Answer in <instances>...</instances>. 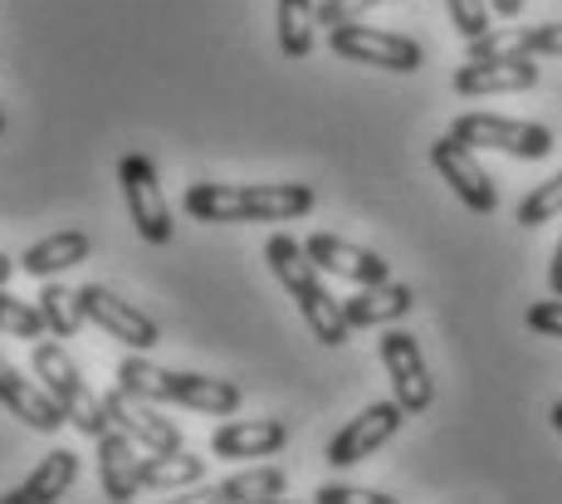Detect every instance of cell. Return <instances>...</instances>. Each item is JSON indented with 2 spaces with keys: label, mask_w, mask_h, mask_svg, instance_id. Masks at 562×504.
Segmentation results:
<instances>
[{
  "label": "cell",
  "mask_w": 562,
  "mask_h": 504,
  "mask_svg": "<svg viewBox=\"0 0 562 504\" xmlns=\"http://www.w3.org/2000/svg\"><path fill=\"white\" fill-rule=\"evenodd\" d=\"M191 221L240 225V221H299L313 211V187L304 181H196L181 197Z\"/></svg>",
  "instance_id": "obj_1"
},
{
  "label": "cell",
  "mask_w": 562,
  "mask_h": 504,
  "mask_svg": "<svg viewBox=\"0 0 562 504\" xmlns=\"http://www.w3.org/2000/svg\"><path fill=\"white\" fill-rule=\"evenodd\" d=\"M265 260H269V270H274V280L294 294V304H299V314H304L308 334L318 338L323 348H342V343L352 338V324H348V314H342L338 299L323 289L313 255L294 240V235H269Z\"/></svg>",
  "instance_id": "obj_2"
},
{
  "label": "cell",
  "mask_w": 562,
  "mask_h": 504,
  "mask_svg": "<svg viewBox=\"0 0 562 504\" xmlns=\"http://www.w3.org/2000/svg\"><path fill=\"white\" fill-rule=\"evenodd\" d=\"M30 368H35V378H40V388H45L54 402L64 406V416H69L74 426H79L83 436H99L108 432V406H103V396L89 388V382L79 378V368H74V358L59 348V343H35V352H30Z\"/></svg>",
  "instance_id": "obj_3"
},
{
  "label": "cell",
  "mask_w": 562,
  "mask_h": 504,
  "mask_svg": "<svg viewBox=\"0 0 562 504\" xmlns=\"http://www.w3.org/2000/svg\"><path fill=\"white\" fill-rule=\"evenodd\" d=\"M450 133L460 143H470L474 153L490 147V153H509L524 157V163H538V157L553 153V133L543 123H524V117H499V113H464L450 123Z\"/></svg>",
  "instance_id": "obj_4"
},
{
  "label": "cell",
  "mask_w": 562,
  "mask_h": 504,
  "mask_svg": "<svg viewBox=\"0 0 562 504\" xmlns=\"http://www.w3.org/2000/svg\"><path fill=\"white\" fill-rule=\"evenodd\" d=\"M328 49L348 64H376V69H396V74H416L426 64V49L411 35H396V30H372V25H338L328 30Z\"/></svg>",
  "instance_id": "obj_5"
},
{
  "label": "cell",
  "mask_w": 562,
  "mask_h": 504,
  "mask_svg": "<svg viewBox=\"0 0 562 504\" xmlns=\"http://www.w3.org/2000/svg\"><path fill=\"white\" fill-rule=\"evenodd\" d=\"M117 181H123V197H127V211H133L137 235H143L147 245H167L171 235H177V225H171V206H167V197H161L153 157L127 153L123 163H117Z\"/></svg>",
  "instance_id": "obj_6"
},
{
  "label": "cell",
  "mask_w": 562,
  "mask_h": 504,
  "mask_svg": "<svg viewBox=\"0 0 562 504\" xmlns=\"http://www.w3.org/2000/svg\"><path fill=\"white\" fill-rule=\"evenodd\" d=\"M430 167H436L440 177L450 181V191H456V197L474 211V216H490V211L499 206L494 177L480 167L474 147H470V143H460L456 133H446V137H436V143H430Z\"/></svg>",
  "instance_id": "obj_7"
},
{
  "label": "cell",
  "mask_w": 562,
  "mask_h": 504,
  "mask_svg": "<svg viewBox=\"0 0 562 504\" xmlns=\"http://www.w3.org/2000/svg\"><path fill=\"white\" fill-rule=\"evenodd\" d=\"M406 422V406L402 402H372L367 412H358L338 436L328 441V466L342 470V466H358V460L376 456V446H386Z\"/></svg>",
  "instance_id": "obj_8"
},
{
  "label": "cell",
  "mask_w": 562,
  "mask_h": 504,
  "mask_svg": "<svg viewBox=\"0 0 562 504\" xmlns=\"http://www.w3.org/2000/svg\"><path fill=\"white\" fill-rule=\"evenodd\" d=\"M382 362H386V378H392L396 402L406 406V416L426 412L436 402V382H430V368L420 358V343L402 334V328H386L382 334Z\"/></svg>",
  "instance_id": "obj_9"
},
{
  "label": "cell",
  "mask_w": 562,
  "mask_h": 504,
  "mask_svg": "<svg viewBox=\"0 0 562 504\" xmlns=\"http://www.w3.org/2000/svg\"><path fill=\"white\" fill-rule=\"evenodd\" d=\"M79 299H83V314H89V324H99L108 338L127 343V348H137V352H147V348H157V343H161V334H157L153 318H147L137 304L117 299L113 289H103V284H83V289H79Z\"/></svg>",
  "instance_id": "obj_10"
},
{
  "label": "cell",
  "mask_w": 562,
  "mask_h": 504,
  "mask_svg": "<svg viewBox=\"0 0 562 504\" xmlns=\"http://www.w3.org/2000/svg\"><path fill=\"white\" fill-rule=\"evenodd\" d=\"M538 83L533 55H504V59H464L450 79L460 99H484V93H524Z\"/></svg>",
  "instance_id": "obj_11"
},
{
  "label": "cell",
  "mask_w": 562,
  "mask_h": 504,
  "mask_svg": "<svg viewBox=\"0 0 562 504\" xmlns=\"http://www.w3.org/2000/svg\"><path fill=\"white\" fill-rule=\"evenodd\" d=\"M304 250L313 255V265L328 275H338V280H352V284H382L392 280V270H386V260L376 250H362V245L352 240H338V235H308Z\"/></svg>",
  "instance_id": "obj_12"
},
{
  "label": "cell",
  "mask_w": 562,
  "mask_h": 504,
  "mask_svg": "<svg viewBox=\"0 0 562 504\" xmlns=\"http://www.w3.org/2000/svg\"><path fill=\"white\" fill-rule=\"evenodd\" d=\"M103 406H108V422L123 426L133 441H143V450H181V432L167 422V416L153 412V402H143V396L113 388L103 396Z\"/></svg>",
  "instance_id": "obj_13"
},
{
  "label": "cell",
  "mask_w": 562,
  "mask_h": 504,
  "mask_svg": "<svg viewBox=\"0 0 562 504\" xmlns=\"http://www.w3.org/2000/svg\"><path fill=\"white\" fill-rule=\"evenodd\" d=\"M99 480H103V495L117 504L137 500V490H143V456H137L133 436L123 426H108L99 436Z\"/></svg>",
  "instance_id": "obj_14"
},
{
  "label": "cell",
  "mask_w": 562,
  "mask_h": 504,
  "mask_svg": "<svg viewBox=\"0 0 562 504\" xmlns=\"http://www.w3.org/2000/svg\"><path fill=\"white\" fill-rule=\"evenodd\" d=\"M0 402H5L25 426H35V432H59V426L69 422V416H64V406L54 402L45 388H35L30 378H20L15 362H10L5 352H0Z\"/></svg>",
  "instance_id": "obj_15"
},
{
  "label": "cell",
  "mask_w": 562,
  "mask_h": 504,
  "mask_svg": "<svg viewBox=\"0 0 562 504\" xmlns=\"http://www.w3.org/2000/svg\"><path fill=\"white\" fill-rule=\"evenodd\" d=\"M289 441V426L274 416H259V422H225L211 432V450L221 460H250V456H274Z\"/></svg>",
  "instance_id": "obj_16"
},
{
  "label": "cell",
  "mask_w": 562,
  "mask_h": 504,
  "mask_svg": "<svg viewBox=\"0 0 562 504\" xmlns=\"http://www.w3.org/2000/svg\"><path fill=\"white\" fill-rule=\"evenodd\" d=\"M411 309H416V294H411L406 284H362V294L342 299V314H348L352 328H376V324H396V318H406Z\"/></svg>",
  "instance_id": "obj_17"
},
{
  "label": "cell",
  "mask_w": 562,
  "mask_h": 504,
  "mask_svg": "<svg viewBox=\"0 0 562 504\" xmlns=\"http://www.w3.org/2000/svg\"><path fill=\"white\" fill-rule=\"evenodd\" d=\"M74 475H79V456H74V450H49V456L35 466V475H25L15 490H10L5 504H54V500H64V490L74 485Z\"/></svg>",
  "instance_id": "obj_18"
},
{
  "label": "cell",
  "mask_w": 562,
  "mask_h": 504,
  "mask_svg": "<svg viewBox=\"0 0 562 504\" xmlns=\"http://www.w3.org/2000/svg\"><path fill=\"white\" fill-rule=\"evenodd\" d=\"M89 250H93V240L83 231H54L45 235V240H35L25 255H20V270L25 275H40V280H49V275H59V270H69V265H83L89 260Z\"/></svg>",
  "instance_id": "obj_19"
},
{
  "label": "cell",
  "mask_w": 562,
  "mask_h": 504,
  "mask_svg": "<svg viewBox=\"0 0 562 504\" xmlns=\"http://www.w3.org/2000/svg\"><path fill=\"white\" fill-rule=\"evenodd\" d=\"M171 402L191 406V412L231 416L240 412V388L225 378H201V372H171Z\"/></svg>",
  "instance_id": "obj_20"
},
{
  "label": "cell",
  "mask_w": 562,
  "mask_h": 504,
  "mask_svg": "<svg viewBox=\"0 0 562 504\" xmlns=\"http://www.w3.org/2000/svg\"><path fill=\"white\" fill-rule=\"evenodd\" d=\"M205 475V460L191 456L187 446L181 450H147L143 456V485L147 490H181V485H196Z\"/></svg>",
  "instance_id": "obj_21"
},
{
  "label": "cell",
  "mask_w": 562,
  "mask_h": 504,
  "mask_svg": "<svg viewBox=\"0 0 562 504\" xmlns=\"http://www.w3.org/2000/svg\"><path fill=\"white\" fill-rule=\"evenodd\" d=\"M284 470L279 466H255V470H240V475L221 480L215 490H205V500L215 504H250V500H279L284 495Z\"/></svg>",
  "instance_id": "obj_22"
},
{
  "label": "cell",
  "mask_w": 562,
  "mask_h": 504,
  "mask_svg": "<svg viewBox=\"0 0 562 504\" xmlns=\"http://www.w3.org/2000/svg\"><path fill=\"white\" fill-rule=\"evenodd\" d=\"M279 49L289 59H308L313 49V25H318V5L313 0H279Z\"/></svg>",
  "instance_id": "obj_23"
},
{
  "label": "cell",
  "mask_w": 562,
  "mask_h": 504,
  "mask_svg": "<svg viewBox=\"0 0 562 504\" xmlns=\"http://www.w3.org/2000/svg\"><path fill=\"white\" fill-rule=\"evenodd\" d=\"M40 314H45V328L54 338H74L83 324H89L79 289H64V284H49L45 294H40Z\"/></svg>",
  "instance_id": "obj_24"
},
{
  "label": "cell",
  "mask_w": 562,
  "mask_h": 504,
  "mask_svg": "<svg viewBox=\"0 0 562 504\" xmlns=\"http://www.w3.org/2000/svg\"><path fill=\"white\" fill-rule=\"evenodd\" d=\"M117 388L133 392V396H143V402H171V372L133 352V358L117 362Z\"/></svg>",
  "instance_id": "obj_25"
},
{
  "label": "cell",
  "mask_w": 562,
  "mask_h": 504,
  "mask_svg": "<svg viewBox=\"0 0 562 504\" xmlns=\"http://www.w3.org/2000/svg\"><path fill=\"white\" fill-rule=\"evenodd\" d=\"M558 216H562V171H558V177H548L543 187L528 191V197L518 201V211H514V221L528 225V231H533V225H543V221H558Z\"/></svg>",
  "instance_id": "obj_26"
},
{
  "label": "cell",
  "mask_w": 562,
  "mask_h": 504,
  "mask_svg": "<svg viewBox=\"0 0 562 504\" xmlns=\"http://www.w3.org/2000/svg\"><path fill=\"white\" fill-rule=\"evenodd\" d=\"M0 328H5L10 338H45V314H40V304H25V299L5 294L0 289Z\"/></svg>",
  "instance_id": "obj_27"
},
{
  "label": "cell",
  "mask_w": 562,
  "mask_h": 504,
  "mask_svg": "<svg viewBox=\"0 0 562 504\" xmlns=\"http://www.w3.org/2000/svg\"><path fill=\"white\" fill-rule=\"evenodd\" d=\"M446 10H450V20H456V30L464 40H480L484 30L494 25L490 0H446Z\"/></svg>",
  "instance_id": "obj_28"
},
{
  "label": "cell",
  "mask_w": 562,
  "mask_h": 504,
  "mask_svg": "<svg viewBox=\"0 0 562 504\" xmlns=\"http://www.w3.org/2000/svg\"><path fill=\"white\" fill-rule=\"evenodd\" d=\"M376 0H318V25L323 30H338V25H352L372 10Z\"/></svg>",
  "instance_id": "obj_29"
},
{
  "label": "cell",
  "mask_w": 562,
  "mask_h": 504,
  "mask_svg": "<svg viewBox=\"0 0 562 504\" xmlns=\"http://www.w3.org/2000/svg\"><path fill=\"white\" fill-rule=\"evenodd\" d=\"M318 504H396L392 495H382V490H358V485H318V495H313Z\"/></svg>",
  "instance_id": "obj_30"
},
{
  "label": "cell",
  "mask_w": 562,
  "mask_h": 504,
  "mask_svg": "<svg viewBox=\"0 0 562 504\" xmlns=\"http://www.w3.org/2000/svg\"><path fill=\"white\" fill-rule=\"evenodd\" d=\"M528 328L533 334H543V338H562V294H553V299H538L533 309H528Z\"/></svg>",
  "instance_id": "obj_31"
},
{
  "label": "cell",
  "mask_w": 562,
  "mask_h": 504,
  "mask_svg": "<svg viewBox=\"0 0 562 504\" xmlns=\"http://www.w3.org/2000/svg\"><path fill=\"white\" fill-rule=\"evenodd\" d=\"M548 289L562 294V240H558V250H553V265H548Z\"/></svg>",
  "instance_id": "obj_32"
},
{
  "label": "cell",
  "mask_w": 562,
  "mask_h": 504,
  "mask_svg": "<svg viewBox=\"0 0 562 504\" xmlns=\"http://www.w3.org/2000/svg\"><path fill=\"white\" fill-rule=\"evenodd\" d=\"M490 10L494 15H504V20H514L518 10H524V0H490Z\"/></svg>",
  "instance_id": "obj_33"
},
{
  "label": "cell",
  "mask_w": 562,
  "mask_h": 504,
  "mask_svg": "<svg viewBox=\"0 0 562 504\" xmlns=\"http://www.w3.org/2000/svg\"><path fill=\"white\" fill-rule=\"evenodd\" d=\"M10 275H15V260H10V255H5V250H0V284H5V280H10Z\"/></svg>",
  "instance_id": "obj_34"
},
{
  "label": "cell",
  "mask_w": 562,
  "mask_h": 504,
  "mask_svg": "<svg viewBox=\"0 0 562 504\" xmlns=\"http://www.w3.org/2000/svg\"><path fill=\"white\" fill-rule=\"evenodd\" d=\"M553 426L562 432V402H553Z\"/></svg>",
  "instance_id": "obj_35"
},
{
  "label": "cell",
  "mask_w": 562,
  "mask_h": 504,
  "mask_svg": "<svg viewBox=\"0 0 562 504\" xmlns=\"http://www.w3.org/2000/svg\"><path fill=\"white\" fill-rule=\"evenodd\" d=\"M0 133H5V117H0Z\"/></svg>",
  "instance_id": "obj_36"
}]
</instances>
